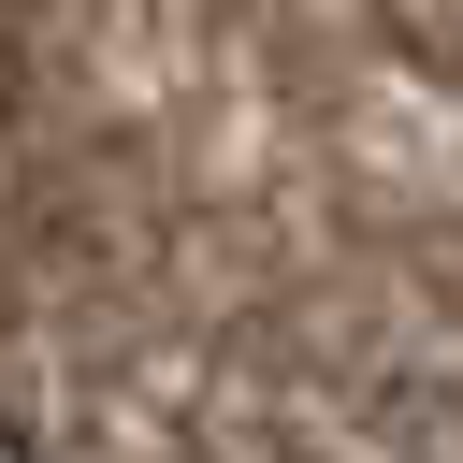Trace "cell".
<instances>
[{
  "label": "cell",
  "mask_w": 463,
  "mask_h": 463,
  "mask_svg": "<svg viewBox=\"0 0 463 463\" xmlns=\"http://www.w3.org/2000/svg\"><path fill=\"white\" fill-rule=\"evenodd\" d=\"M0 463H43V449H29V434H14V449H0Z\"/></svg>",
  "instance_id": "cell-1"
}]
</instances>
